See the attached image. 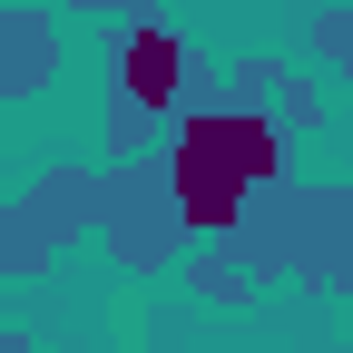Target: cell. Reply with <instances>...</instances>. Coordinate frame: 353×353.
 I'll list each match as a JSON object with an SVG mask.
<instances>
[{"label":"cell","instance_id":"1","mask_svg":"<svg viewBox=\"0 0 353 353\" xmlns=\"http://www.w3.org/2000/svg\"><path fill=\"white\" fill-rule=\"evenodd\" d=\"M275 176H294V138L255 99H236V88H196V99L157 128V187H167L187 245L236 236V216L275 187Z\"/></svg>","mask_w":353,"mask_h":353},{"label":"cell","instance_id":"2","mask_svg":"<svg viewBox=\"0 0 353 353\" xmlns=\"http://www.w3.org/2000/svg\"><path fill=\"white\" fill-rule=\"evenodd\" d=\"M255 285L265 275H304V285H334L353 294V187H304V176H275L226 236Z\"/></svg>","mask_w":353,"mask_h":353},{"label":"cell","instance_id":"3","mask_svg":"<svg viewBox=\"0 0 353 353\" xmlns=\"http://www.w3.org/2000/svg\"><path fill=\"white\" fill-rule=\"evenodd\" d=\"M206 88V59L187 50V30H167V10H138L108 30V128L99 157H138L157 148V128Z\"/></svg>","mask_w":353,"mask_h":353},{"label":"cell","instance_id":"4","mask_svg":"<svg viewBox=\"0 0 353 353\" xmlns=\"http://www.w3.org/2000/svg\"><path fill=\"white\" fill-rule=\"evenodd\" d=\"M88 226H99V245L128 265V275H167V265L187 255V236H176V206H167V187H157V148H138V157H99Z\"/></svg>","mask_w":353,"mask_h":353},{"label":"cell","instance_id":"5","mask_svg":"<svg viewBox=\"0 0 353 353\" xmlns=\"http://www.w3.org/2000/svg\"><path fill=\"white\" fill-rule=\"evenodd\" d=\"M88 187H99V167H50L30 196H10L0 206V275H50L59 265V245H79L88 236Z\"/></svg>","mask_w":353,"mask_h":353},{"label":"cell","instance_id":"6","mask_svg":"<svg viewBox=\"0 0 353 353\" xmlns=\"http://www.w3.org/2000/svg\"><path fill=\"white\" fill-rule=\"evenodd\" d=\"M59 79V20L30 0H0V99H39Z\"/></svg>","mask_w":353,"mask_h":353},{"label":"cell","instance_id":"7","mask_svg":"<svg viewBox=\"0 0 353 353\" xmlns=\"http://www.w3.org/2000/svg\"><path fill=\"white\" fill-rule=\"evenodd\" d=\"M226 88H236V99H255L265 118L285 128V138L324 128V88H314V79H294V69H275V59H236V69H226Z\"/></svg>","mask_w":353,"mask_h":353},{"label":"cell","instance_id":"8","mask_svg":"<svg viewBox=\"0 0 353 353\" xmlns=\"http://www.w3.org/2000/svg\"><path fill=\"white\" fill-rule=\"evenodd\" d=\"M176 275H187L206 304H245V294H255V265H245L226 236H216V245H187V255H176Z\"/></svg>","mask_w":353,"mask_h":353},{"label":"cell","instance_id":"9","mask_svg":"<svg viewBox=\"0 0 353 353\" xmlns=\"http://www.w3.org/2000/svg\"><path fill=\"white\" fill-rule=\"evenodd\" d=\"M304 39H314V59L353 69V0H343V10H314V20H304Z\"/></svg>","mask_w":353,"mask_h":353},{"label":"cell","instance_id":"10","mask_svg":"<svg viewBox=\"0 0 353 353\" xmlns=\"http://www.w3.org/2000/svg\"><path fill=\"white\" fill-rule=\"evenodd\" d=\"M69 10H88L99 30H118V20H138V10H157V0H69Z\"/></svg>","mask_w":353,"mask_h":353},{"label":"cell","instance_id":"11","mask_svg":"<svg viewBox=\"0 0 353 353\" xmlns=\"http://www.w3.org/2000/svg\"><path fill=\"white\" fill-rule=\"evenodd\" d=\"M0 353H30V334H20V324H0Z\"/></svg>","mask_w":353,"mask_h":353}]
</instances>
